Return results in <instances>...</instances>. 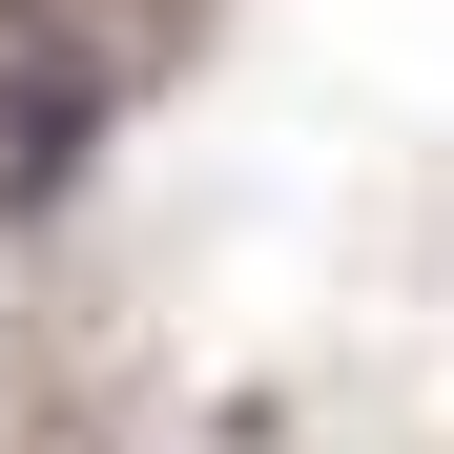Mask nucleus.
Listing matches in <instances>:
<instances>
[{
    "label": "nucleus",
    "instance_id": "nucleus-1",
    "mask_svg": "<svg viewBox=\"0 0 454 454\" xmlns=\"http://www.w3.org/2000/svg\"><path fill=\"white\" fill-rule=\"evenodd\" d=\"M104 62L83 42H42V62H0V207H62V186H83V145H104Z\"/></svg>",
    "mask_w": 454,
    "mask_h": 454
}]
</instances>
